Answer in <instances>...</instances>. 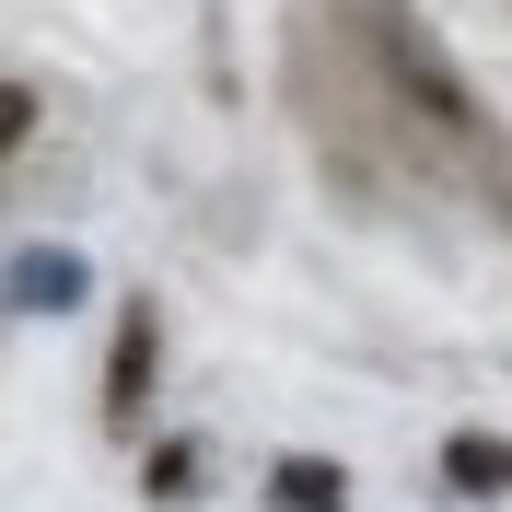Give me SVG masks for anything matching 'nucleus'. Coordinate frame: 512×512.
Returning <instances> with one entry per match:
<instances>
[{"mask_svg":"<svg viewBox=\"0 0 512 512\" xmlns=\"http://www.w3.org/2000/svg\"><path fill=\"white\" fill-rule=\"evenodd\" d=\"M384 59H396V82H408V94H419V117H454V128L478 117V105H466V82H454V70L431 59V47H419L408 24H384Z\"/></svg>","mask_w":512,"mask_h":512,"instance_id":"f257e3e1","label":"nucleus"},{"mask_svg":"<svg viewBox=\"0 0 512 512\" xmlns=\"http://www.w3.org/2000/svg\"><path fill=\"white\" fill-rule=\"evenodd\" d=\"M12 303H24V315H70V303H82V256L24 245V256H12Z\"/></svg>","mask_w":512,"mask_h":512,"instance_id":"f03ea898","label":"nucleus"},{"mask_svg":"<svg viewBox=\"0 0 512 512\" xmlns=\"http://www.w3.org/2000/svg\"><path fill=\"white\" fill-rule=\"evenodd\" d=\"M105 396H117V408H140V396H152V315L117 326V384H105Z\"/></svg>","mask_w":512,"mask_h":512,"instance_id":"39448f33","label":"nucleus"},{"mask_svg":"<svg viewBox=\"0 0 512 512\" xmlns=\"http://www.w3.org/2000/svg\"><path fill=\"white\" fill-rule=\"evenodd\" d=\"M443 478H466V489H512V443H489V431H454Z\"/></svg>","mask_w":512,"mask_h":512,"instance_id":"20e7f679","label":"nucleus"},{"mask_svg":"<svg viewBox=\"0 0 512 512\" xmlns=\"http://www.w3.org/2000/svg\"><path fill=\"white\" fill-rule=\"evenodd\" d=\"M268 501L280 512H350V489H338L326 454H280V466H268Z\"/></svg>","mask_w":512,"mask_h":512,"instance_id":"7ed1b4c3","label":"nucleus"}]
</instances>
